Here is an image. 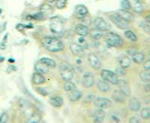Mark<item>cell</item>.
Wrapping results in <instances>:
<instances>
[{
  "label": "cell",
  "instance_id": "6da1fadb",
  "mask_svg": "<svg viewBox=\"0 0 150 123\" xmlns=\"http://www.w3.org/2000/svg\"><path fill=\"white\" fill-rule=\"evenodd\" d=\"M41 43L46 50L53 53L61 51L64 49L63 43L56 37H45L41 40Z\"/></svg>",
  "mask_w": 150,
  "mask_h": 123
},
{
  "label": "cell",
  "instance_id": "7a4b0ae2",
  "mask_svg": "<svg viewBox=\"0 0 150 123\" xmlns=\"http://www.w3.org/2000/svg\"><path fill=\"white\" fill-rule=\"evenodd\" d=\"M50 29L53 34L62 35L64 33V21L60 17H53L50 18Z\"/></svg>",
  "mask_w": 150,
  "mask_h": 123
},
{
  "label": "cell",
  "instance_id": "3957f363",
  "mask_svg": "<svg viewBox=\"0 0 150 123\" xmlns=\"http://www.w3.org/2000/svg\"><path fill=\"white\" fill-rule=\"evenodd\" d=\"M105 41L109 47H122L124 45V41L121 36L114 33H108L106 37Z\"/></svg>",
  "mask_w": 150,
  "mask_h": 123
},
{
  "label": "cell",
  "instance_id": "277c9868",
  "mask_svg": "<svg viewBox=\"0 0 150 123\" xmlns=\"http://www.w3.org/2000/svg\"><path fill=\"white\" fill-rule=\"evenodd\" d=\"M60 75L62 79L65 81H71L74 77L73 68L68 62H62L59 66Z\"/></svg>",
  "mask_w": 150,
  "mask_h": 123
},
{
  "label": "cell",
  "instance_id": "5b68a950",
  "mask_svg": "<svg viewBox=\"0 0 150 123\" xmlns=\"http://www.w3.org/2000/svg\"><path fill=\"white\" fill-rule=\"evenodd\" d=\"M109 18L116 27L120 29H127L129 27L128 22L122 18L117 13H113L109 16Z\"/></svg>",
  "mask_w": 150,
  "mask_h": 123
},
{
  "label": "cell",
  "instance_id": "8992f818",
  "mask_svg": "<svg viewBox=\"0 0 150 123\" xmlns=\"http://www.w3.org/2000/svg\"><path fill=\"white\" fill-rule=\"evenodd\" d=\"M101 76L105 81L108 83L112 84V85H117L118 82H119V77L116 75L114 72H112L110 70H107V69H104L101 71Z\"/></svg>",
  "mask_w": 150,
  "mask_h": 123
},
{
  "label": "cell",
  "instance_id": "52a82bcc",
  "mask_svg": "<svg viewBox=\"0 0 150 123\" xmlns=\"http://www.w3.org/2000/svg\"><path fill=\"white\" fill-rule=\"evenodd\" d=\"M94 105L97 108H101V109H105V108H109L112 106V101L107 98L104 97H98L96 98L93 101Z\"/></svg>",
  "mask_w": 150,
  "mask_h": 123
},
{
  "label": "cell",
  "instance_id": "ba28073f",
  "mask_svg": "<svg viewBox=\"0 0 150 123\" xmlns=\"http://www.w3.org/2000/svg\"><path fill=\"white\" fill-rule=\"evenodd\" d=\"M83 86L85 88H91L95 84V76L92 72H86L83 76Z\"/></svg>",
  "mask_w": 150,
  "mask_h": 123
},
{
  "label": "cell",
  "instance_id": "9c48e42d",
  "mask_svg": "<svg viewBox=\"0 0 150 123\" xmlns=\"http://www.w3.org/2000/svg\"><path fill=\"white\" fill-rule=\"evenodd\" d=\"M93 23L96 29H98V30L101 31V32L108 31L110 29V26L108 25V23L103 19L102 17H96L94 19Z\"/></svg>",
  "mask_w": 150,
  "mask_h": 123
},
{
  "label": "cell",
  "instance_id": "30bf717a",
  "mask_svg": "<svg viewBox=\"0 0 150 123\" xmlns=\"http://www.w3.org/2000/svg\"><path fill=\"white\" fill-rule=\"evenodd\" d=\"M88 61L92 69L96 70H99L101 67V62L96 54L94 53H90L88 55Z\"/></svg>",
  "mask_w": 150,
  "mask_h": 123
},
{
  "label": "cell",
  "instance_id": "8fae6325",
  "mask_svg": "<svg viewBox=\"0 0 150 123\" xmlns=\"http://www.w3.org/2000/svg\"><path fill=\"white\" fill-rule=\"evenodd\" d=\"M69 49H70L71 52L77 57H82L85 54L83 47L77 43H71L69 46Z\"/></svg>",
  "mask_w": 150,
  "mask_h": 123
},
{
  "label": "cell",
  "instance_id": "7c38bea8",
  "mask_svg": "<svg viewBox=\"0 0 150 123\" xmlns=\"http://www.w3.org/2000/svg\"><path fill=\"white\" fill-rule=\"evenodd\" d=\"M89 13V10L83 5H77L75 7V16L77 19L82 20Z\"/></svg>",
  "mask_w": 150,
  "mask_h": 123
},
{
  "label": "cell",
  "instance_id": "4fadbf2b",
  "mask_svg": "<svg viewBox=\"0 0 150 123\" xmlns=\"http://www.w3.org/2000/svg\"><path fill=\"white\" fill-rule=\"evenodd\" d=\"M118 86L120 88V90L125 95L129 96L131 95V88L127 81L124 80H119V82L117 83Z\"/></svg>",
  "mask_w": 150,
  "mask_h": 123
},
{
  "label": "cell",
  "instance_id": "5bb4252c",
  "mask_svg": "<svg viewBox=\"0 0 150 123\" xmlns=\"http://www.w3.org/2000/svg\"><path fill=\"white\" fill-rule=\"evenodd\" d=\"M128 107L133 112H138L141 109V103L136 98H132L128 101Z\"/></svg>",
  "mask_w": 150,
  "mask_h": 123
},
{
  "label": "cell",
  "instance_id": "9a60e30c",
  "mask_svg": "<svg viewBox=\"0 0 150 123\" xmlns=\"http://www.w3.org/2000/svg\"><path fill=\"white\" fill-rule=\"evenodd\" d=\"M125 98H126V96L125 95L120 89H116V90H114L112 92V98L115 102L119 103V104H122L125 101Z\"/></svg>",
  "mask_w": 150,
  "mask_h": 123
},
{
  "label": "cell",
  "instance_id": "2e32d148",
  "mask_svg": "<svg viewBox=\"0 0 150 123\" xmlns=\"http://www.w3.org/2000/svg\"><path fill=\"white\" fill-rule=\"evenodd\" d=\"M122 18L125 20H126L127 22L130 23V22H132L134 18V14L130 12L129 11H127V10H123V9H120V10L116 12Z\"/></svg>",
  "mask_w": 150,
  "mask_h": 123
},
{
  "label": "cell",
  "instance_id": "e0dca14e",
  "mask_svg": "<svg viewBox=\"0 0 150 123\" xmlns=\"http://www.w3.org/2000/svg\"><path fill=\"white\" fill-rule=\"evenodd\" d=\"M105 118V113L101 108H98L92 114V119L95 122H101Z\"/></svg>",
  "mask_w": 150,
  "mask_h": 123
},
{
  "label": "cell",
  "instance_id": "ac0fdd59",
  "mask_svg": "<svg viewBox=\"0 0 150 123\" xmlns=\"http://www.w3.org/2000/svg\"><path fill=\"white\" fill-rule=\"evenodd\" d=\"M128 2L131 5V9H132L134 11L137 13V14H140L143 11V5H142L140 0H128Z\"/></svg>",
  "mask_w": 150,
  "mask_h": 123
},
{
  "label": "cell",
  "instance_id": "d6986e66",
  "mask_svg": "<svg viewBox=\"0 0 150 123\" xmlns=\"http://www.w3.org/2000/svg\"><path fill=\"white\" fill-rule=\"evenodd\" d=\"M81 97H82V92L76 89L69 92V94H68V99L71 102H76L79 101Z\"/></svg>",
  "mask_w": 150,
  "mask_h": 123
},
{
  "label": "cell",
  "instance_id": "ffe728a7",
  "mask_svg": "<svg viewBox=\"0 0 150 123\" xmlns=\"http://www.w3.org/2000/svg\"><path fill=\"white\" fill-rule=\"evenodd\" d=\"M97 88L100 92L107 93L110 90V86L107 81L104 80H99L97 83Z\"/></svg>",
  "mask_w": 150,
  "mask_h": 123
},
{
  "label": "cell",
  "instance_id": "44dd1931",
  "mask_svg": "<svg viewBox=\"0 0 150 123\" xmlns=\"http://www.w3.org/2000/svg\"><path fill=\"white\" fill-rule=\"evenodd\" d=\"M75 32L78 35L81 37H86L89 34V29L83 24H78L75 28Z\"/></svg>",
  "mask_w": 150,
  "mask_h": 123
},
{
  "label": "cell",
  "instance_id": "7402d4cb",
  "mask_svg": "<svg viewBox=\"0 0 150 123\" xmlns=\"http://www.w3.org/2000/svg\"><path fill=\"white\" fill-rule=\"evenodd\" d=\"M131 58L132 60L134 61V62L136 64H141L143 63L144 60H145V54L142 52H137L134 53V55L131 56Z\"/></svg>",
  "mask_w": 150,
  "mask_h": 123
},
{
  "label": "cell",
  "instance_id": "603a6c76",
  "mask_svg": "<svg viewBox=\"0 0 150 123\" xmlns=\"http://www.w3.org/2000/svg\"><path fill=\"white\" fill-rule=\"evenodd\" d=\"M49 102L50 105H52L54 107H60L62 106L64 101L62 98H61L60 96H54L50 99Z\"/></svg>",
  "mask_w": 150,
  "mask_h": 123
},
{
  "label": "cell",
  "instance_id": "cb8c5ba5",
  "mask_svg": "<svg viewBox=\"0 0 150 123\" xmlns=\"http://www.w3.org/2000/svg\"><path fill=\"white\" fill-rule=\"evenodd\" d=\"M33 82L35 85H41L45 82V77L42 75V74L35 72L33 75Z\"/></svg>",
  "mask_w": 150,
  "mask_h": 123
},
{
  "label": "cell",
  "instance_id": "d4e9b609",
  "mask_svg": "<svg viewBox=\"0 0 150 123\" xmlns=\"http://www.w3.org/2000/svg\"><path fill=\"white\" fill-rule=\"evenodd\" d=\"M119 62H120V66L123 67L124 69H127L131 65V59L128 57L126 56H122L119 59Z\"/></svg>",
  "mask_w": 150,
  "mask_h": 123
},
{
  "label": "cell",
  "instance_id": "484cf974",
  "mask_svg": "<svg viewBox=\"0 0 150 123\" xmlns=\"http://www.w3.org/2000/svg\"><path fill=\"white\" fill-rule=\"evenodd\" d=\"M39 62L41 63L44 64L46 66H47L48 68H55L56 66V62L54 61L52 59L50 58H41V59L39 60Z\"/></svg>",
  "mask_w": 150,
  "mask_h": 123
},
{
  "label": "cell",
  "instance_id": "4316f807",
  "mask_svg": "<svg viewBox=\"0 0 150 123\" xmlns=\"http://www.w3.org/2000/svg\"><path fill=\"white\" fill-rule=\"evenodd\" d=\"M125 36L127 39L129 40L130 41H132V42H137L138 40V38L136 35V34L130 29H128L125 32Z\"/></svg>",
  "mask_w": 150,
  "mask_h": 123
},
{
  "label": "cell",
  "instance_id": "83f0119b",
  "mask_svg": "<svg viewBox=\"0 0 150 123\" xmlns=\"http://www.w3.org/2000/svg\"><path fill=\"white\" fill-rule=\"evenodd\" d=\"M35 71H37V72L41 74H46L48 72V67L46 66L44 64L41 63V62H38L35 65Z\"/></svg>",
  "mask_w": 150,
  "mask_h": 123
},
{
  "label": "cell",
  "instance_id": "f1b7e54d",
  "mask_svg": "<svg viewBox=\"0 0 150 123\" xmlns=\"http://www.w3.org/2000/svg\"><path fill=\"white\" fill-rule=\"evenodd\" d=\"M139 76H140V80H141L143 82H150V71H149L148 70L142 71L140 73V74H139Z\"/></svg>",
  "mask_w": 150,
  "mask_h": 123
},
{
  "label": "cell",
  "instance_id": "f546056e",
  "mask_svg": "<svg viewBox=\"0 0 150 123\" xmlns=\"http://www.w3.org/2000/svg\"><path fill=\"white\" fill-rule=\"evenodd\" d=\"M75 89H76V85L73 82H71V81H66L63 85V89L65 92H69Z\"/></svg>",
  "mask_w": 150,
  "mask_h": 123
},
{
  "label": "cell",
  "instance_id": "4dcf8cb0",
  "mask_svg": "<svg viewBox=\"0 0 150 123\" xmlns=\"http://www.w3.org/2000/svg\"><path fill=\"white\" fill-rule=\"evenodd\" d=\"M90 36L92 39L99 40L103 36V34L101 33V31L98 30L97 29H95L93 30H92V32L90 33Z\"/></svg>",
  "mask_w": 150,
  "mask_h": 123
},
{
  "label": "cell",
  "instance_id": "1f68e13d",
  "mask_svg": "<svg viewBox=\"0 0 150 123\" xmlns=\"http://www.w3.org/2000/svg\"><path fill=\"white\" fill-rule=\"evenodd\" d=\"M41 120V116L36 113H33L28 118L27 122L29 123H37L39 122Z\"/></svg>",
  "mask_w": 150,
  "mask_h": 123
},
{
  "label": "cell",
  "instance_id": "d6a6232c",
  "mask_svg": "<svg viewBox=\"0 0 150 123\" xmlns=\"http://www.w3.org/2000/svg\"><path fill=\"white\" fill-rule=\"evenodd\" d=\"M53 11V8L49 5H43L41 7V9H40V11L42 12L43 14H45L47 17L50 13H52Z\"/></svg>",
  "mask_w": 150,
  "mask_h": 123
},
{
  "label": "cell",
  "instance_id": "836d02e7",
  "mask_svg": "<svg viewBox=\"0 0 150 123\" xmlns=\"http://www.w3.org/2000/svg\"><path fill=\"white\" fill-rule=\"evenodd\" d=\"M140 116H141L142 119H150V107H144L143 109H142Z\"/></svg>",
  "mask_w": 150,
  "mask_h": 123
},
{
  "label": "cell",
  "instance_id": "e575fe53",
  "mask_svg": "<svg viewBox=\"0 0 150 123\" xmlns=\"http://www.w3.org/2000/svg\"><path fill=\"white\" fill-rule=\"evenodd\" d=\"M30 17H31L32 19L36 20H45L47 18V16L45 14H43L41 11H39L38 13H36V14L30 16Z\"/></svg>",
  "mask_w": 150,
  "mask_h": 123
},
{
  "label": "cell",
  "instance_id": "d590c367",
  "mask_svg": "<svg viewBox=\"0 0 150 123\" xmlns=\"http://www.w3.org/2000/svg\"><path fill=\"white\" fill-rule=\"evenodd\" d=\"M140 26L145 33L150 34V24L147 22H141L140 24Z\"/></svg>",
  "mask_w": 150,
  "mask_h": 123
},
{
  "label": "cell",
  "instance_id": "8d00e7d4",
  "mask_svg": "<svg viewBox=\"0 0 150 123\" xmlns=\"http://www.w3.org/2000/svg\"><path fill=\"white\" fill-rule=\"evenodd\" d=\"M115 74L118 77H125V76L126 75V71L125 70L123 67H118L117 69H116V73Z\"/></svg>",
  "mask_w": 150,
  "mask_h": 123
},
{
  "label": "cell",
  "instance_id": "74e56055",
  "mask_svg": "<svg viewBox=\"0 0 150 123\" xmlns=\"http://www.w3.org/2000/svg\"><path fill=\"white\" fill-rule=\"evenodd\" d=\"M67 0H56V6L58 9H63L66 6Z\"/></svg>",
  "mask_w": 150,
  "mask_h": 123
},
{
  "label": "cell",
  "instance_id": "f35d334b",
  "mask_svg": "<svg viewBox=\"0 0 150 123\" xmlns=\"http://www.w3.org/2000/svg\"><path fill=\"white\" fill-rule=\"evenodd\" d=\"M121 8L122 9H123V10H127V11L131 10V5H130L128 0H122Z\"/></svg>",
  "mask_w": 150,
  "mask_h": 123
},
{
  "label": "cell",
  "instance_id": "ab89813d",
  "mask_svg": "<svg viewBox=\"0 0 150 123\" xmlns=\"http://www.w3.org/2000/svg\"><path fill=\"white\" fill-rule=\"evenodd\" d=\"M95 98H96V96H95V95L89 94V95H87L84 98L83 101L85 103H90V102H92V101H93Z\"/></svg>",
  "mask_w": 150,
  "mask_h": 123
},
{
  "label": "cell",
  "instance_id": "60d3db41",
  "mask_svg": "<svg viewBox=\"0 0 150 123\" xmlns=\"http://www.w3.org/2000/svg\"><path fill=\"white\" fill-rule=\"evenodd\" d=\"M8 120V115L7 113H3L0 116V123L7 122Z\"/></svg>",
  "mask_w": 150,
  "mask_h": 123
},
{
  "label": "cell",
  "instance_id": "b9f144b4",
  "mask_svg": "<svg viewBox=\"0 0 150 123\" xmlns=\"http://www.w3.org/2000/svg\"><path fill=\"white\" fill-rule=\"evenodd\" d=\"M36 91H37L39 94L42 95L43 96H47L48 95V92H47L46 89H45L42 87H37L36 88Z\"/></svg>",
  "mask_w": 150,
  "mask_h": 123
},
{
  "label": "cell",
  "instance_id": "7bdbcfd3",
  "mask_svg": "<svg viewBox=\"0 0 150 123\" xmlns=\"http://www.w3.org/2000/svg\"><path fill=\"white\" fill-rule=\"evenodd\" d=\"M143 68L146 69V70L150 71V59L146 60L144 62H143Z\"/></svg>",
  "mask_w": 150,
  "mask_h": 123
},
{
  "label": "cell",
  "instance_id": "ee69618b",
  "mask_svg": "<svg viewBox=\"0 0 150 123\" xmlns=\"http://www.w3.org/2000/svg\"><path fill=\"white\" fill-rule=\"evenodd\" d=\"M140 122V119L137 116H131V118L129 119V122L131 123H138Z\"/></svg>",
  "mask_w": 150,
  "mask_h": 123
},
{
  "label": "cell",
  "instance_id": "f6af8a7d",
  "mask_svg": "<svg viewBox=\"0 0 150 123\" xmlns=\"http://www.w3.org/2000/svg\"><path fill=\"white\" fill-rule=\"evenodd\" d=\"M136 52H137V50H135V49H134V48H130V49H128V50H127V53L129 55L130 57H131L132 55L134 54Z\"/></svg>",
  "mask_w": 150,
  "mask_h": 123
},
{
  "label": "cell",
  "instance_id": "bcb514c9",
  "mask_svg": "<svg viewBox=\"0 0 150 123\" xmlns=\"http://www.w3.org/2000/svg\"><path fill=\"white\" fill-rule=\"evenodd\" d=\"M5 28H6V23H4L0 25V34H1L3 31H5Z\"/></svg>",
  "mask_w": 150,
  "mask_h": 123
},
{
  "label": "cell",
  "instance_id": "7dc6e473",
  "mask_svg": "<svg viewBox=\"0 0 150 123\" xmlns=\"http://www.w3.org/2000/svg\"><path fill=\"white\" fill-rule=\"evenodd\" d=\"M25 28H26V26L22 25V24H18V25L17 26V29H18L19 31H23Z\"/></svg>",
  "mask_w": 150,
  "mask_h": 123
},
{
  "label": "cell",
  "instance_id": "c3c4849f",
  "mask_svg": "<svg viewBox=\"0 0 150 123\" xmlns=\"http://www.w3.org/2000/svg\"><path fill=\"white\" fill-rule=\"evenodd\" d=\"M144 91L146 92H150V82H149L148 83L144 86Z\"/></svg>",
  "mask_w": 150,
  "mask_h": 123
},
{
  "label": "cell",
  "instance_id": "681fc988",
  "mask_svg": "<svg viewBox=\"0 0 150 123\" xmlns=\"http://www.w3.org/2000/svg\"><path fill=\"white\" fill-rule=\"evenodd\" d=\"M6 49V45H5V42H2L0 43V50H5Z\"/></svg>",
  "mask_w": 150,
  "mask_h": 123
},
{
  "label": "cell",
  "instance_id": "f907efd6",
  "mask_svg": "<svg viewBox=\"0 0 150 123\" xmlns=\"http://www.w3.org/2000/svg\"><path fill=\"white\" fill-rule=\"evenodd\" d=\"M145 19H146V21L147 23H149L150 24V14H148V15L146 16Z\"/></svg>",
  "mask_w": 150,
  "mask_h": 123
},
{
  "label": "cell",
  "instance_id": "816d5d0a",
  "mask_svg": "<svg viewBox=\"0 0 150 123\" xmlns=\"http://www.w3.org/2000/svg\"><path fill=\"white\" fill-rule=\"evenodd\" d=\"M56 0H47V2H50V3H52V2H54Z\"/></svg>",
  "mask_w": 150,
  "mask_h": 123
},
{
  "label": "cell",
  "instance_id": "f5cc1de1",
  "mask_svg": "<svg viewBox=\"0 0 150 123\" xmlns=\"http://www.w3.org/2000/svg\"><path fill=\"white\" fill-rule=\"evenodd\" d=\"M9 62H14V60H12V59H9Z\"/></svg>",
  "mask_w": 150,
  "mask_h": 123
},
{
  "label": "cell",
  "instance_id": "db71d44e",
  "mask_svg": "<svg viewBox=\"0 0 150 123\" xmlns=\"http://www.w3.org/2000/svg\"><path fill=\"white\" fill-rule=\"evenodd\" d=\"M1 13H2V9L0 8V14H1Z\"/></svg>",
  "mask_w": 150,
  "mask_h": 123
},
{
  "label": "cell",
  "instance_id": "11a10c76",
  "mask_svg": "<svg viewBox=\"0 0 150 123\" xmlns=\"http://www.w3.org/2000/svg\"><path fill=\"white\" fill-rule=\"evenodd\" d=\"M149 57H150V51H149Z\"/></svg>",
  "mask_w": 150,
  "mask_h": 123
}]
</instances>
